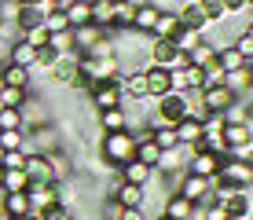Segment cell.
Returning <instances> with one entry per match:
<instances>
[{
	"instance_id": "obj_5",
	"label": "cell",
	"mask_w": 253,
	"mask_h": 220,
	"mask_svg": "<svg viewBox=\"0 0 253 220\" xmlns=\"http://www.w3.org/2000/svg\"><path fill=\"white\" fill-rule=\"evenodd\" d=\"M88 103L92 110H110V107H125V95H121V85L118 81H92L88 88Z\"/></svg>"
},
{
	"instance_id": "obj_34",
	"label": "cell",
	"mask_w": 253,
	"mask_h": 220,
	"mask_svg": "<svg viewBox=\"0 0 253 220\" xmlns=\"http://www.w3.org/2000/svg\"><path fill=\"white\" fill-rule=\"evenodd\" d=\"M151 143L158 147V151H172V147H180L172 125H154V129H151Z\"/></svg>"
},
{
	"instance_id": "obj_41",
	"label": "cell",
	"mask_w": 253,
	"mask_h": 220,
	"mask_svg": "<svg viewBox=\"0 0 253 220\" xmlns=\"http://www.w3.org/2000/svg\"><path fill=\"white\" fill-rule=\"evenodd\" d=\"M172 44H176V51H191V48H195V44L198 41H202V33H195V30H184V26H180V30L176 33H172V37H169Z\"/></svg>"
},
{
	"instance_id": "obj_14",
	"label": "cell",
	"mask_w": 253,
	"mask_h": 220,
	"mask_svg": "<svg viewBox=\"0 0 253 220\" xmlns=\"http://www.w3.org/2000/svg\"><path fill=\"white\" fill-rule=\"evenodd\" d=\"M95 125H99V132H125V129H132V118H128L125 107H110V110L95 114Z\"/></svg>"
},
{
	"instance_id": "obj_13",
	"label": "cell",
	"mask_w": 253,
	"mask_h": 220,
	"mask_svg": "<svg viewBox=\"0 0 253 220\" xmlns=\"http://www.w3.org/2000/svg\"><path fill=\"white\" fill-rule=\"evenodd\" d=\"M216 169H220V158H216V154H209V151H191V154H187V173H191V176L213 180Z\"/></svg>"
},
{
	"instance_id": "obj_27",
	"label": "cell",
	"mask_w": 253,
	"mask_h": 220,
	"mask_svg": "<svg viewBox=\"0 0 253 220\" xmlns=\"http://www.w3.org/2000/svg\"><path fill=\"white\" fill-rule=\"evenodd\" d=\"M216 206H224L228 217H250V191H231V195L224 202H216Z\"/></svg>"
},
{
	"instance_id": "obj_21",
	"label": "cell",
	"mask_w": 253,
	"mask_h": 220,
	"mask_svg": "<svg viewBox=\"0 0 253 220\" xmlns=\"http://www.w3.org/2000/svg\"><path fill=\"white\" fill-rule=\"evenodd\" d=\"M118 176H121V183L147 187V183H151V176H154V169H151V165H143V162H125V165L118 169Z\"/></svg>"
},
{
	"instance_id": "obj_18",
	"label": "cell",
	"mask_w": 253,
	"mask_h": 220,
	"mask_svg": "<svg viewBox=\"0 0 253 220\" xmlns=\"http://www.w3.org/2000/svg\"><path fill=\"white\" fill-rule=\"evenodd\" d=\"M70 33H74V48L81 51V55H84V51H92L99 41L110 37V30H99V26H92V22L88 26H77V30H70Z\"/></svg>"
},
{
	"instance_id": "obj_11",
	"label": "cell",
	"mask_w": 253,
	"mask_h": 220,
	"mask_svg": "<svg viewBox=\"0 0 253 220\" xmlns=\"http://www.w3.org/2000/svg\"><path fill=\"white\" fill-rule=\"evenodd\" d=\"M26 176H30V183H55L59 176L55 169H51V162H48V154H37V151H30L26 154Z\"/></svg>"
},
{
	"instance_id": "obj_24",
	"label": "cell",
	"mask_w": 253,
	"mask_h": 220,
	"mask_svg": "<svg viewBox=\"0 0 253 220\" xmlns=\"http://www.w3.org/2000/svg\"><path fill=\"white\" fill-rule=\"evenodd\" d=\"M172 132H176V143H180V147H191V151H195V143L202 139V121L184 118V121H176V125H172Z\"/></svg>"
},
{
	"instance_id": "obj_20",
	"label": "cell",
	"mask_w": 253,
	"mask_h": 220,
	"mask_svg": "<svg viewBox=\"0 0 253 220\" xmlns=\"http://www.w3.org/2000/svg\"><path fill=\"white\" fill-rule=\"evenodd\" d=\"M224 147H239V143H253V125L250 121H224L220 129Z\"/></svg>"
},
{
	"instance_id": "obj_25",
	"label": "cell",
	"mask_w": 253,
	"mask_h": 220,
	"mask_svg": "<svg viewBox=\"0 0 253 220\" xmlns=\"http://www.w3.org/2000/svg\"><path fill=\"white\" fill-rule=\"evenodd\" d=\"M30 81H33V74L26 66H11V63L0 66V85L4 88H30Z\"/></svg>"
},
{
	"instance_id": "obj_51",
	"label": "cell",
	"mask_w": 253,
	"mask_h": 220,
	"mask_svg": "<svg viewBox=\"0 0 253 220\" xmlns=\"http://www.w3.org/2000/svg\"><path fill=\"white\" fill-rule=\"evenodd\" d=\"M151 220H169V217H165V213H162V209H158V213H151Z\"/></svg>"
},
{
	"instance_id": "obj_26",
	"label": "cell",
	"mask_w": 253,
	"mask_h": 220,
	"mask_svg": "<svg viewBox=\"0 0 253 220\" xmlns=\"http://www.w3.org/2000/svg\"><path fill=\"white\" fill-rule=\"evenodd\" d=\"M7 63L30 70L33 63H37V48H33V44H26V41H15L11 48H7Z\"/></svg>"
},
{
	"instance_id": "obj_31",
	"label": "cell",
	"mask_w": 253,
	"mask_h": 220,
	"mask_svg": "<svg viewBox=\"0 0 253 220\" xmlns=\"http://www.w3.org/2000/svg\"><path fill=\"white\" fill-rule=\"evenodd\" d=\"M213 59H216V48H213V44H206V41H198L195 48L187 51V63H191V66H198V70H206L209 63H213Z\"/></svg>"
},
{
	"instance_id": "obj_16",
	"label": "cell",
	"mask_w": 253,
	"mask_h": 220,
	"mask_svg": "<svg viewBox=\"0 0 253 220\" xmlns=\"http://www.w3.org/2000/svg\"><path fill=\"white\" fill-rule=\"evenodd\" d=\"M224 88L235 95V99H242V95L253 88V63L246 66H239V70H231V74H224Z\"/></svg>"
},
{
	"instance_id": "obj_49",
	"label": "cell",
	"mask_w": 253,
	"mask_h": 220,
	"mask_svg": "<svg viewBox=\"0 0 253 220\" xmlns=\"http://www.w3.org/2000/svg\"><path fill=\"white\" fill-rule=\"evenodd\" d=\"M118 220H151L147 209H118Z\"/></svg>"
},
{
	"instance_id": "obj_45",
	"label": "cell",
	"mask_w": 253,
	"mask_h": 220,
	"mask_svg": "<svg viewBox=\"0 0 253 220\" xmlns=\"http://www.w3.org/2000/svg\"><path fill=\"white\" fill-rule=\"evenodd\" d=\"M250 154H253V143H239V147H228V151H224L228 162H250Z\"/></svg>"
},
{
	"instance_id": "obj_39",
	"label": "cell",
	"mask_w": 253,
	"mask_h": 220,
	"mask_svg": "<svg viewBox=\"0 0 253 220\" xmlns=\"http://www.w3.org/2000/svg\"><path fill=\"white\" fill-rule=\"evenodd\" d=\"M4 151H26V132L11 129V132H0V154Z\"/></svg>"
},
{
	"instance_id": "obj_2",
	"label": "cell",
	"mask_w": 253,
	"mask_h": 220,
	"mask_svg": "<svg viewBox=\"0 0 253 220\" xmlns=\"http://www.w3.org/2000/svg\"><path fill=\"white\" fill-rule=\"evenodd\" d=\"M147 63L154 66H165V70H180L187 66V51H176V44L172 41H158V37H147Z\"/></svg>"
},
{
	"instance_id": "obj_32",
	"label": "cell",
	"mask_w": 253,
	"mask_h": 220,
	"mask_svg": "<svg viewBox=\"0 0 253 220\" xmlns=\"http://www.w3.org/2000/svg\"><path fill=\"white\" fill-rule=\"evenodd\" d=\"M176 30H180V22H176V11H162V15H158V22H154V30H151V37H158V41H169Z\"/></svg>"
},
{
	"instance_id": "obj_48",
	"label": "cell",
	"mask_w": 253,
	"mask_h": 220,
	"mask_svg": "<svg viewBox=\"0 0 253 220\" xmlns=\"http://www.w3.org/2000/svg\"><path fill=\"white\" fill-rule=\"evenodd\" d=\"M220 4H224L228 15H246L250 11V0H220Z\"/></svg>"
},
{
	"instance_id": "obj_52",
	"label": "cell",
	"mask_w": 253,
	"mask_h": 220,
	"mask_svg": "<svg viewBox=\"0 0 253 220\" xmlns=\"http://www.w3.org/2000/svg\"><path fill=\"white\" fill-rule=\"evenodd\" d=\"M228 220H250V217H228Z\"/></svg>"
},
{
	"instance_id": "obj_7",
	"label": "cell",
	"mask_w": 253,
	"mask_h": 220,
	"mask_svg": "<svg viewBox=\"0 0 253 220\" xmlns=\"http://www.w3.org/2000/svg\"><path fill=\"white\" fill-rule=\"evenodd\" d=\"M187 154H191V147H172V151H162L158 154V162H154V173H162V176H184L187 173Z\"/></svg>"
},
{
	"instance_id": "obj_46",
	"label": "cell",
	"mask_w": 253,
	"mask_h": 220,
	"mask_svg": "<svg viewBox=\"0 0 253 220\" xmlns=\"http://www.w3.org/2000/svg\"><path fill=\"white\" fill-rule=\"evenodd\" d=\"M19 11H22V7L15 4V0H0V22H15Z\"/></svg>"
},
{
	"instance_id": "obj_9",
	"label": "cell",
	"mask_w": 253,
	"mask_h": 220,
	"mask_svg": "<svg viewBox=\"0 0 253 220\" xmlns=\"http://www.w3.org/2000/svg\"><path fill=\"white\" fill-rule=\"evenodd\" d=\"M110 202L118 209H147V187H136V183H118L110 191Z\"/></svg>"
},
{
	"instance_id": "obj_10",
	"label": "cell",
	"mask_w": 253,
	"mask_h": 220,
	"mask_svg": "<svg viewBox=\"0 0 253 220\" xmlns=\"http://www.w3.org/2000/svg\"><path fill=\"white\" fill-rule=\"evenodd\" d=\"M143 85H147V95H151V99H158V95L172 92V74H169L165 66L147 63V66H143Z\"/></svg>"
},
{
	"instance_id": "obj_29",
	"label": "cell",
	"mask_w": 253,
	"mask_h": 220,
	"mask_svg": "<svg viewBox=\"0 0 253 220\" xmlns=\"http://www.w3.org/2000/svg\"><path fill=\"white\" fill-rule=\"evenodd\" d=\"M191 209H195V206H191L187 198H180V195H165L162 198V213L169 217V220H187Z\"/></svg>"
},
{
	"instance_id": "obj_15",
	"label": "cell",
	"mask_w": 253,
	"mask_h": 220,
	"mask_svg": "<svg viewBox=\"0 0 253 220\" xmlns=\"http://www.w3.org/2000/svg\"><path fill=\"white\" fill-rule=\"evenodd\" d=\"M172 11H176V22L184 26V30H195V33H206V30H209L206 15L198 11V4H195V0H184V4H180V7H172Z\"/></svg>"
},
{
	"instance_id": "obj_35",
	"label": "cell",
	"mask_w": 253,
	"mask_h": 220,
	"mask_svg": "<svg viewBox=\"0 0 253 220\" xmlns=\"http://www.w3.org/2000/svg\"><path fill=\"white\" fill-rule=\"evenodd\" d=\"M158 147H154L151 143V136H147V139H136V151H132V162H143V165H151V169H154V162H158Z\"/></svg>"
},
{
	"instance_id": "obj_3",
	"label": "cell",
	"mask_w": 253,
	"mask_h": 220,
	"mask_svg": "<svg viewBox=\"0 0 253 220\" xmlns=\"http://www.w3.org/2000/svg\"><path fill=\"white\" fill-rule=\"evenodd\" d=\"M81 70L92 81H121V59L110 55H81Z\"/></svg>"
},
{
	"instance_id": "obj_38",
	"label": "cell",
	"mask_w": 253,
	"mask_h": 220,
	"mask_svg": "<svg viewBox=\"0 0 253 220\" xmlns=\"http://www.w3.org/2000/svg\"><path fill=\"white\" fill-rule=\"evenodd\" d=\"M132 15H136L132 4H125V0H114V30H132Z\"/></svg>"
},
{
	"instance_id": "obj_4",
	"label": "cell",
	"mask_w": 253,
	"mask_h": 220,
	"mask_svg": "<svg viewBox=\"0 0 253 220\" xmlns=\"http://www.w3.org/2000/svg\"><path fill=\"white\" fill-rule=\"evenodd\" d=\"M209 191H213V180H202V176L184 173V176L176 180V187H172V195L187 198L191 206H209Z\"/></svg>"
},
{
	"instance_id": "obj_50",
	"label": "cell",
	"mask_w": 253,
	"mask_h": 220,
	"mask_svg": "<svg viewBox=\"0 0 253 220\" xmlns=\"http://www.w3.org/2000/svg\"><path fill=\"white\" fill-rule=\"evenodd\" d=\"M125 4H132V7H143V4H151V0H125Z\"/></svg>"
},
{
	"instance_id": "obj_30",
	"label": "cell",
	"mask_w": 253,
	"mask_h": 220,
	"mask_svg": "<svg viewBox=\"0 0 253 220\" xmlns=\"http://www.w3.org/2000/svg\"><path fill=\"white\" fill-rule=\"evenodd\" d=\"M250 59H242L239 51L231 48V44H224V48H216V66L224 70V74H231V70H239V66H246Z\"/></svg>"
},
{
	"instance_id": "obj_47",
	"label": "cell",
	"mask_w": 253,
	"mask_h": 220,
	"mask_svg": "<svg viewBox=\"0 0 253 220\" xmlns=\"http://www.w3.org/2000/svg\"><path fill=\"white\" fill-rule=\"evenodd\" d=\"M22 41H26V44H33V48H44V44H48V33H44V26H37V30L22 33Z\"/></svg>"
},
{
	"instance_id": "obj_1",
	"label": "cell",
	"mask_w": 253,
	"mask_h": 220,
	"mask_svg": "<svg viewBox=\"0 0 253 220\" xmlns=\"http://www.w3.org/2000/svg\"><path fill=\"white\" fill-rule=\"evenodd\" d=\"M132 151H136V136L128 129L125 132H99V139H95V154H99V162L110 173H118L125 162H132Z\"/></svg>"
},
{
	"instance_id": "obj_22",
	"label": "cell",
	"mask_w": 253,
	"mask_h": 220,
	"mask_svg": "<svg viewBox=\"0 0 253 220\" xmlns=\"http://www.w3.org/2000/svg\"><path fill=\"white\" fill-rule=\"evenodd\" d=\"M63 15H66L70 30H77V26H88V22H92V0H66Z\"/></svg>"
},
{
	"instance_id": "obj_53",
	"label": "cell",
	"mask_w": 253,
	"mask_h": 220,
	"mask_svg": "<svg viewBox=\"0 0 253 220\" xmlns=\"http://www.w3.org/2000/svg\"><path fill=\"white\" fill-rule=\"evenodd\" d=\"M0 173H4V169H0Z\"/></svg>"
},
{
	"instance_id": "obj_40",
	"label": "cell",
	"mask_w": 253,
	"mask_h": 220,
	"mask_svg": "<svg viewBox=\"0 0 253 220\" xmlns=\"http://www.w3.org/2000/svg\"><path fill=\"white\" fill-rule=\"evenodd\" d=\"M41 19H44V15H41L37 7H22L19 19H15V26H19V33H30V30H37V26H41Z\"/></svg>"
},
{
	"instance_id": "obj_42",
	"label": "cell",
	"mask_w": 253,
	"mask_h": 220,
	"mask_svg": "<svg viewBox=\"0 0 253 220\" xmlns=\"http://www.w3.org/2000/svg\"><path fill=\"white\" fill-rule=\"evenodd\" d=\"M48 48L55 51V55H63V51H74V33L63 30V33H48Z\"/></svg>"
},
{
	"instance_id": "obj_37",
	"label": "cell",
	"mask_w": 253,
	"mask_h": 220,
	"mask_svg": "<svg viewBox=\"0 0 253 220\" xmlns=\"http://www.w3.org/2000/svg\"><path fill=\"white\" fill-rule=\"evenodd\" d=\"M195 4H198V11L206 15V22H209V26H216V22L228 19V11H224L220 0H195Z\"/></svg>"
},
{
	"instance_id": "obj_33",
	"label": "cell",
	"mask_w": 253,
	"mask_h": 220,
	"mask_svg": "<svg viewBox=\"0 0 253 220\" xmlns=\"http://www.w3.org/2000/svg\"><path fill=\"white\" fill-rule=\"evenodd\" d=\"M30 187V176L22 169H4L0 173V191H26Z\"/></svg>"
},
{
	"instance_id": "obj_6",
	"label": "cell",
	"mask_w": 253,
	"mask_h": 220,
	"mask_svg": "<svg viewBox=\"0 0 253 220\" xmlns=\"http://www.w3.org/2000/svg\"><path fill=\"white\" fill-rule=\"evenodd\" d=\"M216 180H220V183H228V187L250 191V187H253V165H250V162H228V158H220Z\"/></svg>"
},
{
	"instance_id": "obj_23",
	"label": "cell",
	"mask_w": 253,
	"mask_h": 220,
	"mask_svg": "<svg viewBox=\"0 0 253 220\" xmlns=\"http://www.w3.org/2000/svg\"><path fill=\"white\" fill-rule=\"evenodd\" d=\"M158 7L154 4H143V7H136V15H132V33H139V37H151V30H154V22H158Z\"/></svg>"
},
{
	"instance_id": "obj_17",
	"label": "cell",
	"mask_w": 253,
	"mask_h": 220,
	"mask_svg": "<svg viewBox=\"0 0 253 220\" xmlns=\"http://www.w3.org/2000/svg\"><path fill=\"white\" fill-rule=\"evenodd\" d=\"M198 95H202V103H206V110L209 114H224L235 103V95L228 92L224 85H213V88H198Z\"/></svg>"
},
{
	"instance_id": "obj_19",
	"label": "cell",
	"mask_w": 253,
	"mask_h": 220,
	"mask_svg": "<svg viewBox=\"0 0 253 220\" xmlns=\"http://www.w3.org/2000/svg\"><path fill=\"white\" fill-rule=\"evenodd\" d=\"M0 217H30L26 191H0Z\"/></svg>"
},
{
	"instance_id": "obj_12",
	"label": "cell",
	"mask_w": 253,
	"mask_h": 220,
	"mask_svg": "<svg viewBox=\"0 0 253 220\" xmlns=\"http://www.w3.org/2000/svg\"><path fill=\"white\" fill-rule=\"evenodd\" d=\"M77 66H81V51H63V55H55V63L48 66V77L51 81H59V85H66L70 77L77 74Z\"/></svg>"
},
{
	"instance_id": "obj_44",
	"label": "cell",
	"mask_w": 253,
	"mask_h": 220,
	"mask_svg": "<svg viewBox=\"0 0 253 220\" xmlns=\"http://www.w3.org/2000/svg\"><path fill=\"white\" fill-rule=\"evenodd\" d=\"M26 154L30 151H4L0 154V169H26Z\"/></svg>"
},
{
	"instance_id": "obj_28",
	"label": "cell",
	"mask_w": 253,
	"mask_h": 220,
	"mask_svg": "<svg viewBox=\"0 0 253 220\" xmlns=\"http://www.w3.org/2000/svg\"><path fill=\"white\" fill-rule=\"evenodd\" d=\"M92 26L114 30V0H92Z\"/></svg>"
},
{
	"instance_id": "obj_36",
	"label": "cell",
	"mask_w": 253,
	"mask_h": 220,
	"mask_svg": "<svg viewBox=\"0 0 253 220\" xmlns=\"http://www.w3.org/2000/svg\"><path fill=\"white\" fill-rule=\"evenodd\" d=\"M30 99V88H4L0 85V107H11V110H22V103Z\"/></svg>"
},
{
	"instance_id": "obj_43",
	"label": "cell",
	"mask_w": 253,
	"mask_h": 220,
	"mask_svg": "<svg viewBox=\"0 0 253 220\" xmlns=\"http://www.w3.org/2000/svg\"><path fill=\"white\" fill-rule=\"evenodd\" d=\"M11 129H22V110L0 107V132H11Z\"/></svg>"
},
{
	"instance_id": "obj_8",
	"label": "cell",
	"mask_w": 253,
	"mask_h": 220,
	"mask_svg": "<svg viewBox=\"0 0 253 220\" xmlns=\"http://www.w3.org/2000/svg\"><path fill=\"white\" fill-rule=\"evenodd\" d=\"M26 198H30V213H44V209L59 206V180L55 183H30Z\"/></svg>"
}]
</instances>
